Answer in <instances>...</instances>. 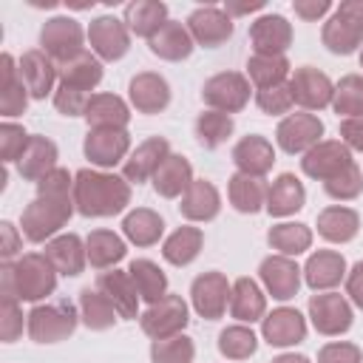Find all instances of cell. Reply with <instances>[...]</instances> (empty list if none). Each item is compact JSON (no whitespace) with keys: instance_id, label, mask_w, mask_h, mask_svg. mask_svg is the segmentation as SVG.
Masks as SVG:
<instances>
[{"instance_id":"obj_1","label":"cell","mask_w":363,"mask_h":363,"mask_svg":"<svg viewBox=\"0 0 363 363\" xmlns=\"http://www.w3.org/2000/svg\"><path fill=\"white\" fill-rule=\"evenodd\" d=\"M130 204V182L116 173L82 167L74 173V207L85 218L119 216Z\"/></svg>"},{"instance_id":"obj_2","label":"cell","mask_w":363,"mask_h":363,"mask_svg":"<svg viewBox=\"0 0 363 363\" xmlns=\"http://www.w3.org/2000/svg\"><path fill=\"white\" fill-rule=\"evenodd\" d=\"M57 269L45 252H26L17 261H3L0 269V298H17L40 303L57 289Z\"/></svg>"},{"instance_id":"obj_3","label":"cell","mask_w":363,"mask_h":363,"mask_svg":"<svg viewBox=\"0 0 363 363\" xmlns=\"http://www.w3.org/2000/svg\"><path fill=\"white\" fill-rule=\"evenodd\" d=\"M74 210V193H37L23 210V235L31 244H48L68 224Z\"/></svg>"},{"instance_id":"obj_4","label":"cell","mask_w":363,"mask_h":363,"mask_svg":"<svg viewBox=\"0 0 363 363\" xmlns=\"http://www.w3.org/2000/svg\"><path fill=\"white\" fill-rule=\"evenodd\" d=\"M79 306L71 301H57V303H37L26 315V329L34 343H60L74 335L79 323Z\"/></svg>"},{"instance_id":"obj_5","label":"cell","mask_w":363,"mask_h":363,"mask_svg":"<svg viewBox=\"0 0 363 363\" xmlns=\"http://www.w3.org/2000/svg\"><path fill=\"white\" fill-rule=\"evenodd\" d=\"M85 40H88V31L74 20V17H48L40 28V48L57 62H68L74 60L77 54L85 51Z\"/></svg>"},{"instance_id":"obj_6","label":"cell","mask_w":363,"mask_h":363,"mask_svg":"<svg viewBox=\"0 0 363 363\" xmlns=\"http://www.w3.org/2000/svg\"><path fill=\"white\" fill-rule=\"evenodd\" d=\"M190 315H187V303L182 295H164L162 301L150 303L142 315H139V323H142V332L150 337V340H164V337H173V335H182L184 326H187Z\"/></svg>"},{"instance_id":"obj_7","label":"cell","mask_w":363,"mask_h":363,"mask_svg":"<svg viewBox=\"0 0 363 363\" xmlns=\"http://www.w3.org/2000/svg\"><path fill=\"white\" fill-rule=\"evenodd\" d=\"M201 99L210 105V111L221 113H238L250 102V79L241 71H221L213 74L201 85Z\"/></svg>"},{"instance_id":"obj_8","label":"cell","mask_w":363,"mask_h":363,"mask_svg":"<svg viewBox=\"0 0 363 363\" xmlns=\"http://www.w3.org/2000/svg\"><path fill=\"white\" fill-rule=\"evenodd\" d=\"M306 312H309V320H312L315 332H320L326 337L349 332L352 320H354L352 303L340 292H315L306 303Z\"/></svg>"},{"instance_id":"obj_9","label":"cell","mask_w":363,"mask_h":363,"mask_svg":"<svg viewBox=\"0 0 363 363\" xmlns=\"http://www.w3.org/2000/svg\"><path fill=\"white\" fill-rule=\"evenodd\" d=\"M230 292H233V284L227 281L224 272L210 269L196 275L190 284V301L196 315L204 320H218L230 306Z\"/></svg>"},{"instance_id":"obj_10","label":"cell","mask_w":363,"mask_h":363,"mask_svg":"<svg viewBox=\"0 0 363 363\" xmlns=\"http://www.w3.org/2000/svg\"><path fill=\"white\" fill-rule=\"evenodd\" d=\"M85 159L102 170L116 167L130 156V133L128 128H88V136L82 142Z\"/></svg>"},{"instance_id":"obj_11","label":"cell","mask_w":363,"mask_h":363,"mask_svg":"<svg viewBox=\"0 0 363 363\" xmlns=\"http://www.w3.org/2000/svg\"><path fill=\"white\" fill-rule=\"evenodd\" d=\"M88 45L102 62H116L130 48V31H128L125 20H119L113 14H99L88 26Z\"/></svg>"},{"instance_id":"obj_12","label":"cell","mask_w":363,"mask_h":363,"mask_svg":"<svg viewBox=\"0 0 363 363\" xmlns=\"http://www.w3.org/2000/svg\"><path fill=\"white\" fill-rule=\"evenodd\" d=\"M323 136V122L309 113V111H301V113H289L278 122L275 128V142L284 153L295 156V153H306L312 150Z\"/></svg>"},{"instance_id":"obj_13","label":"cell","mask_w":363,"mask_h":363,"mask_svg":"<svg viewBox=\"0 0 363 363\" xmlns=\"http://www.w3.org/2000/svg\"><path fill=\"white\" fill-rule=\"evenodd\" d=\"M349 164H354V159H352V150L340 139H320L301 159V170L315 182H329L337 173H343Z\"/></svg>"},{"instance_id":"obj_14","label":"cell","mask_w":363,"mask_h":363,"mask_svg":"<svg viewBox=\"0 0 363 363\" xmlns=\"http://www.w3.org/2000/svg\"><path fill=\"white\" fill-rule=\"evenodd\" d=\"M190 37L196 45H204V48H218L221 43H227L233 37V17L218 9V6H199L187 14L184 20Z\"/></svg>"},{"instance_id":"obj_15","label":"cell","mask_w":363,"mask_h":363,"mask_svg":"<svg viewBox=\"0 0 363 363\" xmlns=\"http://www.w3.org/2000/svg\"><path fill=\"white\" fill-rule=\"evenodd\" d=\"M289 88H292L295 105H301L303 111H320L332 105V96H335V82L312 65L295 68L289 74Z\"/></svg>"},{"instance_id":"obj_16","label":"cell","mask_w":363,"mask_h":363,"mask_svg":"<svg viewBox=\"0 0 363 363\" xmlns=\"http://www.w3.org/2000/svg\"><path fill=\"white\" fill-rule=\"evenodd\" d=\"M258 275H261V284L264 289L275 298V301H289L298 295L301 289V278H303V269L298 267L295 258L289 255H267L258 267Z\"/></svg>"},{"instance_id":"obj_17","label":"cell","mask_w":363,"mask_h":363,"mask_svg":"<svg viewBox=\"0 0 363 363\" xmlns=\"http://www.w3.org/2000/svg\"><path fill=\"white\" fill-rule=\"evenodd\" d=\"M250 43L255 54L286 57L292 45V23L284 14H261L250 23Z\"/></svg>"},{"instance_id":"obj_18","label":"cell","mask_w":363,"mask_h":363,"mask_svg":"<svg viewBox=\"0 0 363 363\" xmlns=\"http://www.w3.org/2000/svg\"><path fill=\"white\" fill-rule=\"evenodd\" d=\"M167 156H170V142L164 136H147L122 162V176L128 182H133V184H142V182H147V179L156 176V170L162 167V162Z\"/></svg>"},{"instance_id":"obj_19","label":"cell","mask_w":363,"mask_h":363,"mask_svg":"<svg viewBox=\"0 0 363 363\" xmlns=\"http://www.w3.org/2000/svg\"><path fill=\"white\" fill-rule=\"evenodd\" d=\"M261 337L269 346H275V349L298 346L306 337V318L295 306H278L269 315H264V320H261Z\"/></svg>"},{"instance_id":"obj_20","label":"cell","mask_w":363,"mask_h":363,"mask_svg":"<svg viewBox=\"0 0 363 363\" xmlns=\"http://www.w3.org/2000/svg\"><path fill=\"white\" fill-rule=\"evenodd\" d=\"M20 77L28 88V94L34 99H45L48 94H54L60 85V74H57V62L43 51V48H31L20 57Z\"/></svg>"},{"instance_id":"obj_21","label":"cell","mask_w":363,"mask_h":363,"mask_svg":"<svg viewBox=\"0 0 363 363\" xmlns=\"http://www.w3.org/2000/svg\"><path fill=\"white\" fill-rule=\"evenodd\" d=\"M128 99L139 113H162L170 105V85L156 71H139L128 82Z\"/></svg>"},{"instance_id":"obj_22","label":"cell","mask_w":363,"mask_h":363,"mask_svg":"<svg viewBox=\"0 0 363 363\" xmlns=\"http://www.w3.org/2000/svg\"><path fill=\"white\" fill-rule=\"evenodd\" d=\"M303 281L315 292H329L346 281V258L337 250H318L303 264Z\"/></svg>"},{"instance_id":"obj_23","label":"cell","mask_w":363,"mask_h":363,"mask_svg":"<svg viewBox=\"0 0 363 363\" xmlns=\"http://www.w3.org/2000/svg\"><path fill=\"white\" fill-rule=\"evenodd\" d=\"M96 289L108 295V301L116 306L119 318H125V320H136L139 318V301H142V295H139V289H136V284H133V278H130L128 269L125 272L122 269L102 272L99 281H96Z\"/></svg>"},{"instance_id":"obj_24","label":"cell","mask_w":363,"mask_h":363,"mask_svg":"<svg viewBox=\"0 0 363 363\" xmlns=\"http://www.w3.org/2000/svg\"><path fill=\"white\" fill-rule=\"evenodd\" d=\"M233 162H235L238 173H250V176H261L264 179L275 164V147H272V142L267 136L250 133V136L235 142Z\"/></svg>"},{"instance_id":"obj_25","label":"cell","mask_w":363,"mask_h":363,"mask_svg":"<svg viewBox=\"0 0 363 363\" xmlns=\"http://www.w3.org/2000/svg\"><path fill=\"white\" fill-rule=\"evenodd\" d=\"M303 204H306V190H303V182L295 173H281V176L272 179V184L267 190V207H264L272 218L292 216Z\"/></svg>"},{"instance_id":"obj_26","label":"cell","mask_w":363,"mask_h":363,"mask_svg":"<svg viewBox=\"0 0 363 363\" xmlns=\"http://www.w3.org/2000/svg\"><path fill=\"white\" fill-rule=\"evenodd\" d=\"M45 258L54 264V269L60 275L74 278V275H79L85 269L88 250H85V241L77 233H62V235H54L45 244Z\"/></svg>"},{"instance_id":"obj_27","label":"cell","mask_w":363,"mask_h":363,"mask_svg":"<svg viewBox=\"0 0 363 363\" xmlns=\"http://www.w3.org/2000/svg\"><path fill=\"white\" fill-rule=\"evenodd\" d=\"M147 45H150V54H156L159 60H167V62L187 60V57L193 54V48H196V43H193L187 26L179 23V20H167V23L147 40Z\"/></svg>"},{"instance_id":"obj_28","label":"cell","mask_w":363,"mask_h":363,"mask_svg":"<svg viewBox=\"0 0 363 363\" xmlns=\"http://www.w3.org/2000/svg\"><path fill=\"white\" fill-rule=\"evenodd\" d=\"M179 210H182V216L187 221H213L221 213V193H218V187L213 182L193 179V184L182 196Z\"/></svg>"},{"instance_id":"obj_29","label":"cell","mask_w":363,"mask_h":363,"mask_svg":"<svg viewBox=\"0 0 363 363\" xmlns=\"http://www.w3.org/2000/svg\"><path fill=\"white\" fill-rule=\"evenodd\" d=\"M57 159H60L57 145H54L48 136L34 133L31 142H28V147H26V153H23L20 162H17V170H20V176H23L26 182H34V184H37V182L45 179L51 170L60 167Z\"/></svg>"},{"instance_id":"obj_30","label":"cell","mask_w":363,"mask_h":363,"mask_svg":"<svg viewBox=\"0 0 363 363\" xmlns=\"http://www.w3.org/2000/svg\"><path fill=\"white\" fill-rule=\"evenodd\" d=\"M360 216L346 204H329L318 213V235L329 244H346L357 235Z\"/></svg>"},{"instance_id":"obj_31","label":"cell","mask_w":363,"mask_h":363,"mask_svg":"<svg viewBox=\"0 0 363 363\" xmlns=\"http://www.w3.org/2000/svg\"><path fill=\"white\" fill-rule=\"evenodd\" d=\"M230 315L238 323H255L264 320L267 315V295L261 292V286L241 275L238 281H233V292H230Z\"/></svg>"},{"instance_id":"obj_32","label":"cell","mask_w":363,"mask_h":363,"mask_svg":"<svg viewBox=\"0 0 363 363\" xmlns=\"http://www.w3.org/2000/svg\"><path fill=\"white\" fill-rule=\"evenodd\" d=\"M0 71H3V85H0V113H3L6 119L26 113V108H28V96H31V94H28V88H26V82H23V77H20V65L14 62L11 54H3V57H0Z\"/></svg>"},{"instance_id":"obj_33","label":"cell","mask_w":363,"mask_h":363,"mask_svg":"<svg viewBox=\"0 0 363 363\" xmlns=\"http://www.w3.org/2000/svg\"><path fill=\"white\" fill-rule=\"evenodd\" d=\"M85 122L88 128H128L130 122V105L116 94H91L85 105Z\"/></svg>"},{"instance_id":"obj_34","label":"cell","mask_w":363,"mask_h":363,"mask_svg":"<svg viewBox=\"0 0 363 363\" xmlns=\"http://www.w3.org/2000/svg\"><path fill=\"white\" fill-rule=\"evenodd\" d=\"M267 190L269 187L261 176H250V173H238V170L227 182V199L244 216H255L261 207H267Z\"/></svg>"},{"instance_id":"obj_35","label":"cell","mask_w":363,"mask_h":363,"mask_svg":"<svg viewBox=\"0 0 363 363\" xmlns=\"http://www.w3.org/2000/svg\"><path fill=\"white\" fill-rule=\"evenodd\" d=\"M153 182V190L162 196V199H179L187 193V187L193 184V164L187 162V156L182 153H170L162 167L156 170V176L150 179Z\"/></svg>"},{"instance_id":"obj_36","label":"cell","mask_w":363,"mask_h":363,"mask_svg":"<svg viewBox=\"0 0 363 363\" xmlns=\"http://www.w3.org/2000/svg\"><path fill=\"white\" fill-rule=\"evenodd\" d=\"M57 74H60V85H71L77 91L91 94L102 82V60L94 51H82L74 60L57 65Z\"/></svg>"},{"instance_id":"obj_37","label":"cell","mask_w":363,"mask_h":363,"mask_svg":"<svg viewBox=\"0 0 363 363\" xmlns=\"http://www.w3.org/2000/svg\"><path fill=\"white\" fill-rule=\"evenodd\" d=\"M201 247H204V233H201V227L184 224V227H176V230L164 238V244H162V258H164L167 264H173V267H187V264H193V261L199 258Z\"/></svg>"},{"instance_id":"obj_38","label":"cell","mask_w":363,"mask_h":363,"mask_svg":"<svg viewBox=\"0 0 363 363\" xmlns=\"http://www.w3.org/2000/svg\"><path fill=\"white\" fill-rule=\"evenodd\" d=\"M167 20V6L162 0H136L125 6V26L136 37L150 40Z\"/></svg>"},{"instance_id":"obj_39","label":"cell","mask_w":363,"mask_h":363,"mask_svg":"<svg viewBox=\"0 0 363 363\" xmlns=\"http://www.w3.org/2000/svg\"><path fill=\"white\" fill-rule=\"evenodd\" d=\"M122 233L136 247H153L164 233V218L150 207H136L122 218Z\"/></svg>"},{"instance_id":"obj_40","label":"cell","mask_w":363,"mask_h":363,"mask_svg":"<svg viewBox=\"0 0 363 363\" xmlns=\"http://www.w3.org/2000/svg\"><path fill=\"white\" fill-rule=\"evenodd\" d=\"M85 250H88V264L91 267L111 269L113 264H119L125 258L128 244L113 230H91L88 238H85Z\"/></svg>"},{"instance_id":"obj_41","label":"cell","mask_w":363,"mask_h":363,"mask_svg":"<svg viewBox=\"0 0 363 363\" xmlns=\"http://www.w3.org/2000/svg\"><path fill=\"white\" fill-rule=\"evenodd\" d=\"M320 40L323 45L332 51V54H340V57H349L354 54L357 48H363V28L349 23L346 17H340L337 11L323 23V31H320Z\"/></svg>"},{"instance_id":"obj_42","label":"cell","mask_w":363,"mask_h":363,"mask_svg":"<svg viewBox=\"0 0 363 363\" xmlns=\"http://www.w3.org/2000/svg\"><path fill=\"white\" fill-rule=\"evenodd\" d=\"M79 318H82V323L88 326V329H94V332H105V329H111L113 323H116V318H119V312H116V306L108 301V295L105 292H99V289H91V286H85L82 292H79Z\"/></svg>"},{"instance_id":"obj_43","label":"cell","mask_w":363,"mask_h":363,"mask_svg":"<svg viewBox=\"0 0 363 363\" xmlns=\"http://www.w3.org/2000/svg\"><path fill=\"white\" fill-rule=\"evenodd\" d=\"M267 241L272 250H278V255H301L312 247V230L301 221H281V224H272L269 233H267Z\"/></svg>"},{"instance_id":"obj_44","label":"cell","mask_w":363,"mask_h":363,"mask_svg":"<svg viewBox=\"0 0 363 363\" xmlns=\"http://www.w3.org/2000/svg\"><path fill=\"white\" fill-rule=\"evenodd\" d=\"M128 272H130V278H133L142 301L156 303V301H162L167 295V275L162 272V267L156 261H150V258H133L130 267H128Z\"/></svg>"},{"instance_id":"obj_45","label":"cell","mask_w":363,"mask_h":363,"mask_svg":"<svg viewBox=\"0 0 363 363\" xmlns=\"http://www.w3.org/2000/svg\"><path fill=\"white\" fill-rule=\"evenodd\" d=\"M289 60L286 57H269V54H252L247 60V79L258 88H272L289 79Z\"/></svg>"},{"instance_id":"obj_46","label":"cell","mask_w":363,"mask_h":363,"mask_svg":"<svg viewBox=\"0 0 363 363\" xmlns=\"http://www.w3.org/2000/svg\"><path fill=\"white\" fill-rule=\"evenodd\" d=\"M193 130H196L199 145L207 147V150H213V147L224 145V142L233 136L235 122H233L230 113H221V111H201V113L196 116Z\"/></svg>"},{"instance_id":"obj_47","label":"cell","mask_w":363,"mask_h":363,"mask_svg":"<svg viewBox=\"0 0 363 363\" xmlns=\"http://www.w3.org/2000/svg\"><path fill=\"white\" fill-rule=\"evenodd\" d=\"M258 349V337L247 323H233L218 332V352L227 360H247Z\"/></svg>"},{"instance_id":"obj_48","label":"cell","mask_w":363,"mask_h":363,"mask_svg":"<svg viewBox=\"0 0 363 363\" xmlns=\"http://www.w3.org/2000/svg\"><path fill=\"white\" fill-rule=\"evenodd\" d=\"M332 108H335V113L343 116V119H349V116H363V77H360V74H346V77H340V82L335 85Z\"/></svg>"},{"instance_id":"obj_49","label":"cell","mask_w":363,"mask_h":363,"mask_svg":"<svg viewBox=\"0 0 363 363\" xmlns=\"http://www.w3.org/2000/svg\"><path fill=\"white\" fill-rule=\"evenodd\" d=\"M193 357H196V343L184 332L150 343V363H193Z\"/></svg>"},{"instance_id":"obj_50","label":"cell","mask_w":363,"mask_h":363,"mask_svg":"<svg viewBox=\"0 0 363 363\" xmlns=\"http://www.w3.org/2000/svg\"><path fill=\"white\" fill-rule=\"evenodd\" d=\"M28 142H31V133H26L23 125L6 119V122L0 125V153H3V164L20 162V156H23L26 147H28Z\"/></svg>"},{"instance_id":"obj_51","label":"cell","mask_w":363,"mask_h":363,"mask_svg":"<svg viewBox=\"0 0 363 363\" xmlns=\"http://www.w3.org/2000/svg\"><path fill=\"white\" fill-rule=\"evenodd\" d=\"M323 190H326L332 199H337V201H352V199H357V196L363 193V173H360V167H357V164H349L343 173H337L335 179L323 182Z\"/></svg>"},{"instance_id":"obj_52","label":"cell","mask_w":363,"mask_h":363,"mask_svg":"<svg viewBox=\"0 0 363 363\" xmlns=\"http://www.w3.org/2000/svg\"><path fill=\"white\" fill-rule=\"evenodd\" d=\"M255 105L261 108V113H269V116L286 113V111L295 105L289 79L281 82V85H272V88H258V91H255Z\"/></svg>"},{"instance_id":"obj_53","label":"cell","mask_w":363,"mask_h":363,"mask_svg":"<svg viewBox=\"0 0 363 363\" xmlns=\"http://www.w3.org/2000/svg\"><path fill=\"white\" fill-rule=\"evenodd\" d=\"M23 335V309L17 298H3L0 309V337L3 343H14Z\"/></svg>"},{"instance_id":"obj_54","label":"cell","mask_w":363,"mask_h":363,"mask_svg":"<svg viewBox=\"0 0 363 363\" xmlns=\"http://www.w3.org/2000/svg\"><path fill=\"white\" fill-rule=\"evenodd\" d=\"M88 99H91V94L77 91V88H71V85H57V91H54V108H57L62 116H82Z\"/></svg>"},{"instance_id":"obj_55","label":"cell","mask_w":363,"mask_h":363,"mask_svg":"<svg viewBox=\"0 0 363 363\" xmlns=\"http://www.w3.org/2000/svg\"><path fill=\"white\" fill-rule=\"evenodd\" d=\"M318 363H363V352L357 343L349 340H332L326 346H320L318 352Z\"/></svg>"},{"instance_id":"obj_56","label":"cell","mask_w":363,"mask_h":363,"mask_svg":"<svg viewBox=\"0 0 363 363\" xmlns=\"http://www.w3.org/2000/svg\"><path fill=\"white\" fill-rule=\"evenodd\" d=\"M340 133V142L349 147V150H360L363 153V116H349L340 122L337 128Z\"/></svg>"},{"instance_id":"obj_57","label":"cell","mask_w":363,"mask_h":363,"mask_svg":"<svg viewBox=\"0 0 363 363\" xmlns=\"http://www.w3.org/2000/svg\"><path fill=\"white\" fill-rule=\"evenodd\" d=\"M0 235H3V244H0L3 261H14V255H17L20 247H23V238H20L17 227H14L11 221H3V224H0Z\"/></svg>"},{"instance_id":"obj_58","label":"cell","mask_w":363,"mask_h":363,"mask_svg":"<svg viewBox=\"0 0 363 363\" xmlns=\"http://www.w3.org/2000/svg\"><path fill=\"white\" fill-rule=\"evenodd\" d=\"M292 9H295V14H298L301 20L315 23V20H320L326 11H332V3H329V0H295Z\"/></svg>"},{"instance_id":"obj_59","label":"cell","mask_w":363,"mask_h":363,"mask_svg":"<svg viewBox=\"0 0 363 363\" xmlns=\"http://www.w3.org/2000/svg\"><path fill=\"white\" fill-rule=\"evenodd\" d=\"M346 295L357 309H363V261H357L346 272Z\"/></svg>"},{"instance_id":"obj_60","label":"cell","mask_w":363,"mask_h":363,"mask_svg":"<svg viewBox=\"0 0 363 363\" xmlns=\"http://www.w3.org/2000/svg\"><path fill=\"white\" fill-rule=\"evenodd\" d=\"M335 11H337L340 17H346L349 23H354V26L363 28V0H343Z\"/></svg>"},{"instance_id":"obj_61","label":"cell","mask_w":363,"mask_h":363,"mask_svg":"<svg viewBox=\"0 0 363 363\" xmlns=\"http://www.w3.org/2000/svg\"><path fill=\"white\" fill-rule=\"evenodd\" d=\"M258 9H264V3L261 0H255V3H227L224 6V11L233 17V14H250V11H258Z\"/></svg>"},{"instance_id":"obj_62","label":"cell","mask_w":363,"mask_h":363,"mask_svg":"<svg viewBox=\"0 0 363 363\" xmlns=\"http://www.w3.org/2000/svg\"><path fill=\"white\" fill-rule=\"evenodd\" d=\"M272 363H312L306 354H295V352H284L278 357H272Z\"/></svg>"},{"instance_id":"obj_63","label":"cell","mask_w":363,"mask_h":363,"mask_svg":"<svg viewBox=\"0 0 363 363\" xmlns=\"http://www.w3.org/2000/svg\"><path fill=\"white\" fill-rule=\"evenodd\" d=\"M360 68H363V48H360Z\"/></svg>"}]
</instances>
